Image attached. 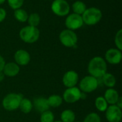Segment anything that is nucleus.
Returning <instances> with one entry per match:
<instances>
[{"label": "nucleus", "mask_w": 122, "mask_h": 122, "mask_svg": "<svg viewBox=\"0 0 122 122\" xmlns=\"http://www.w3.org/2000/svg\"><path fill=\"white\" fill-rule=\"evenodd\" d=\"M89 75L99 79L107 71V64L105 59L101 56H94L89 62L87 66Z\"/></svg>", "instance_id": "1"}, {"label": "nucleus", "mask_w": 122, "mask_h": 122, "mask_svg": "<svg viewBox=\"0 0 122 122\" xmlns=\"http://www.w3.org/2000/svg\"><path fill=\"white\" fill-rule=\"evenodd\" d=\"M102 12L97 7L87 8L81 15L84 24L88 26H94L100 22L102 19Z\"/></svg>", "instance_id": "2"}, {"label": "nucleus", "mask_w": 122, "mask_h": 122, "mask_svg": "<svg viewBox=\"0 0 122 122\" xmlns=\"http://www.w3.org/2000/svg\"><path fill=\"white\" fill-rule=\"evenodd\" d=\"M40 36V31L37 27L27 25L19 31V37L26 44H33L38 41Z\"/></svg>", "instance_id": "3"}, {"label": "nucleus", "mask_w": 122, "mask_h": 122, "mask_svg": "<svg viewBox=\"0 0 122 122\" xmlns=\"http://www.w3.org/2000/svg\"><path fill=\"white\" fill-rule=\"evenodd\" d=\"M21 94L9 93L4 97L2 100V106L4 109L8 112H13L19 109L20 102L23 99Z\"/></svg>", "instance_id": "4"}, {"label": "nucleus", "mask_w": 122, "mask_h": 122, "mask_svg": "<svg viewBox=\"0 0 122 122\" xmlns=\"http://www.w3.org/2000/svg\"><path fill=\"white\" fill-rule=\"evenodd\" d=\"M59 39L61 44L68 48L75 47L78 41V36L75 31L68 29H65L61 31Z\"/></svg>", "instance_id": "5"}, {"label": "nucleus", "mask_w": 122, "mask_h": 122, "mask_svg": "<svg viewBox=\"0 0 122 122\" xmlns=\"http://www.w3.org/2000/svg\"><path fill=\"white\" fill-rule=\"evenodd\" d=\"M79 89L81 92L85 94L91 93L94 92L99 86L98 79L89 75L84 76L80 81L79 84Z\"/></svg>", "instance_id": "6"}, {"label": "nucleus", "mask_w": 122, "mask_h": 122, "mask_svg": "<svg viewBox=\"0 0 122 122\" xmlns=\"http://www.w3.org/2000/svg\"><path fill=\"white\" fill-rule=\"evenodd\" d=\"M51 11L58 16H66L71 9V6L66 0H54L51 4Z\"/></svg>", "instance_id": "7"}, {"label": "nucleus", "mask_w": 122, "mask_h": 122, "mask_svg": "<svg viewBox=\"0 0 122 122\" xmlns=\"http://www.w3.org/2000/svg\"><path fill=\"white\" fill-rule=\"evenodd\" d=\"M84 25V21L81 15H79L74 13L69 14L65 19V26L66 29L75 31L79 29Z\"/></svg>", "instance_id": "8"}, {"label": "nucleus", "mask_w": 122, "mask_h": 122, "mask_svg": "<svg viewBox=\"0 0 122 122\" xmlns=\"http://www.w3.org/2000/svg\"><path fill=\"white\" fill-rule=\"evenodd\" d=\"M81 92L80 89L76 87H71V88H67L63 94V101H64L66 103L69 104H73L75 103L81 99Z\"/></svg>", "instance_id": "9"}, {"label": "nucleus", "mask_w": 122, "mask_h": 122, "mask_svg": "<svg viewBox=\"0 0 122 122\" xmlns=\"http://www.w3.org/2000/svg\"><path fill=\"white\" fill-rule=\"evenodd\" d=\"M105 116L109 122H120L122 119V109L117 105H110L105 111Z\"/></svg>", "instance_id": "10"}, {"label": "nucleus", "mask_w": 122, "mask_h": 122, "mask_svg": "<svg viewBox=\"0 0 122 122\" xmlns=\"http://www.w3.org/2000/svg\"><path fill=\"white\" fill-rule=\"evenodd\" d=\"M122 59V51L117 48H111L108 49L105 53V61L110 64L117 65L119 64Z\"/></svg>", "instance_id": "11"}, {"label": "nucleus", "mask_w": 122, "mask_h": 122, "mask_svg": "<svg viewBox=\"0 0 122 122\" xmlns=\"http://www.w3.org/2000/svg\"><path fill=\"white\" fill-rule=\"evenodd\" d=\"M79 82V74L74 70L67 71L62 77V83L66 88L76 86Z\"/></svg>", "instance_id": "12"}, {"label": "nucleus", "mask_w": 122, "mask_h": 122, "mask_svg": "<svg viewBox=\"0 0 122 122\" xmlns=\"http://www.w3.org/2000/svg\"><path fill=\"white\" fill-rule=\"evenodd\" d=\"M15 63L19 66H26L31 61L30 54L25 49L17 50L14 55Z\"/></svg>", "instance_id": "13"}, {"label": "nucleus", "mask_w": 122, "mask_h": 122, "mask_svg": "<svg viewBox=\"0 0 122 122\" xmlns=\"http://www.w3.org/2000/svg\"><path fill=\"white\" fill-rule=\"evenodd\" d=\"M32 104H33V108H34L35 110L40 114H41L45 111L49 110L50 108L47 102V99L42 97H39L34 99Z\"/></svg>", "instance_id": "14"}, {"label": "nucleus", "mask_w": 122, "mask_h": 122, "mask_svg": "<svg viewBox=\"0 0 122 122\" xmlns=\"http://www.w3.org/2000/svg\"><path fill=\"white\" fill-rule=\"evenodd\" d=\"M20 67L15 62H9L6 63L3 69L2 72L5 76L8 77H14L19 73Z\"/></svg>", "instance_id": "15"}, {"label": "nucleus", "mask_w": 122, "mask_h": 122, "mask_svg": "<svg viewBox=\"0 0 122 122\" xmlns=\"http://www.w3.org/2000/svg\"><path fill=\"white\" fill-rule=\"evenodd\" d=\"M119 97L120 96L119 94V92L113 88H109L108 89H107L104 95V98L105 99L108 104L110 105H115Z\"/></svg>", "instance_id": "16"}, {"label": "nucleus", "mask_w": 122, "mask_h": 122, "mask_svg": "<svg viewBox=\"0 0 122 122\" xmlns=\"http://www.w3.org/2000/svg\"><path fill=\"white\" fill-rule=\"evenodd\" d=\"M103 84L108 88H113L117 84L116 77L110 73H106L102 76Z\"/></svg>", "instance_id": "17"}, {"label": "nucleus", "mask_w": 122, "mask_h": 122, "mask_svg": "<svg viewBox=\"0 0 122 122\" xmlns=\"http://www.w3.org/2000/svg\"><path fill=\"white\" fill-rule=\"evenodd\" d=\"M19 109L20 111L24 114H29L31 112L33 109V104L32 102L27 99V98H23L20 102Z\"/></svg>", "instance_id": "18"}, {"label": "nucleus", "mask_w": 122, "mask_h": 122, "mask_svg": "<svg viewBox=\"0 0 122 122\" xmlns=\"http://www.w3.org/2000/svg\"><path fill=\"white\" fill-rule=\"evenodd\" d=\"M47 102L49 107L57 108L59 107L63 103V99L61 96L57 94H52L47 99Z\"/></svg>", "instance_id": "19"}, {"label": "nucleus", "mask_w": 122, "mask_h": 122, "mask_svg": "<svg viewBox=\"0 0 122 122\" xmlns=\"http://www.w3.org/2000/svg\"><path fill=\"white\" fill-rule=\"evenodd\" d=\"M71 9L73 11V13L79 14V15H82L83 13L85 11V10L87 9L86 5L84 2L82 1H74L72 5H71Z\"/></svg>", "instance_id": "20"}, {"label": "nucleus", "mask_w": 122, "mask_h": 122, "mask_svg": "<svg viewBox=\"0 0 122 122\" xmlns=\"http://www.w3.org/2000/svg\"><path fill=\"white\" fill-rule=\"evenodd\" d=\"M14 16L16 19V21L24 23L26 22L27 21L28 19V13L26 12V11L22 8H19L17 9L16 10H14Z\"/></svg>", "instance_id": "21"}, {"label": "nucleus", "mask_w": 122, "mask_h": 122, "mask_svg": "<svg viewBox=\"0 0 122 122\" xmlns=\"http://www.w3.org/2000/svg\"><path fill=\"white\" fill-rule=\"evenodd\" d=\"M75 119H76V114L71 109H65L61 114V122H74Z\"/></svg>", "instance_id": "22"}, {"label": "nucleus", "mask_w": 122, "mask_h": 122, "mask_svg": "<svg viewBox=\"0 0 122 122\" xmlns=\"http://www.w3.org/2000/svg\"><path fill=\"white\" fill-rule=\"evenodd\" d=\"M94 104H95V107L97 109L101 112H105L107 107H109V104L105 100V99L104 98V97H97V99H95Z\"/></svg>", "instance_id": "23"}, {"label": "nucleus", "mask_w": 122, "mask_h": 122, "mask_svg": "<svg viewBox=\"0 0 122 122\" xmlns=\"http://www.w3.org/2000/svg\"><path fill=\"white\" fill-rule=\"evenodd\" d=\"M26 21L28 22V25L37 27L39 25L40 21H41L40 15L38 13H35V12L31 13L30 14H29Z\"/></svg>", "instance_id": "24"}, {"label": "nucleus", "mask_w": 122, "mask_h": 122, "mask_svg": "<svg viewBox=\"0 0 122 122\" xmlns=\"http://www.w3.org/2000/svg\"><path fill=\"white\" fill-rule=\"evenodd\" d=\"M54 114L51 111L47 110L41 114L40 122H54Z\"/></svg>", "instance_id": "25"}, {"label": "nucleus", "mask_w": 122, "mask_h": 122, "mask_svg": "<svg viewBox=\"0 0 122 122\" xmlns=\"http://www.w3.org/2000/svg\"><path fill=\"white\" fill-rule=\"evenodd\" d=\"M9 6L13 10L21 8L24 3V0H6Z\"/></svg>", "instance_id": "26"}, {"label": "nucleus", "mask_w": 122, "mask_h": 122, "mask_svg": "<svg viewBox=\"0 0 122 122\" xmlns=\"http://www.w3.org/2000/svg\"><path fill=\"white\" fill-rule=\"evenodd\" d=\"M114 44L117 49L122 50V29H119L115 34L114 36Z\"/></svg>", "instance_id": "27"}, {"label": "nucleus", "mask_w": 122, "mask_h": 122, "mask_svg": "<svg viewBox=\"0 0 122 122\" xmlns=\"http://www.w3.org/2000/svg\"><path fill=\"white\" fill-rule=\"evenodd\" d=\"M83 122H102V120L98 114L92 112L86 115Z\"/></svg>", "instance_id": "28"}, {"label": "nucleus", "mask_w": 122, "mask_h": 122, "mask_svg": "<svg viewBox=\"0 0 122 122\" xmlns=\"http://www.w3.org/2000/svg\"><path fill=\"white\" fill-rule=\"evenodd\" d=\"M6 17V11L5 9L0 7V23L4 21Z\"/></svg>", "instance_id": "29"}, {"label": "nucleus", "mask_w": 122, "mask_h": 122, "mask_svg": "<svg viewBox=\"0 0 122 122\" xmlns=\"http://www.w3.org/2000/svg\"><path fill=\"white\" fill-rule=\"evenodd\" d=\"M5 64H6V62H5L4 57L1 55H0V72H1L3 71Z\"/></svg>", "instance_id": "30"}, {"label": "nucleus", "mask_w": 122, "mask_h": 122, "mask_svg": "<svg viewBox=\"0 0 122 122\" xmlns=\"http://www.w3.org/2000/svg\"><path fill=\"white\" fill-rule=\"evenodd\" d=\"M115 105H117L120 109H122V98L121 97H119V99H118V101H117V104Z\"/></svg>", "instance_id": "31"}, {"label": "nucleus", "mask_w": 122, "mask_h": 122, "mask_svg": "<svg viewBox=\"0 0 122 122\" xmlns=\"http://www.w3.org/2000/svg\"><path fill=\"white\" fill-rule=\"evenodd\" d=\"M4 78H5V75L4 74V73L2 71L0 72V82L2 81L4 79Z\"/></svg>", "instance_id": "32"}, {"label": "nucleus", "mask_w": 122, "mask_h": 122, "mask_svg": "<svg viewBox=\"0 0 122 122\" xmlns=\"http://www.w3.org/2000/svg\"><path fill=\"white\" fill-rule=\"evenodd\" d=\"M6 0H0V5H1V4H3L5 1H6Z\"/></svg>", "instance_id": "33"}, {"label": "nucleus", "mask_w": 122, "mask_h": 122, "mask_svg": "<svg viewBox=\"0 0 122 122\" xmlns=\"http://www.w3.org/2000/svg\"><path fill=\"white\" fill-rule=\"evenodd\" d=\"M54 122H61V121H54Z\"/></svg>", "instance_id": "34"}, {"label": "nucleus", "mask_w": 122, "mask_h": 122, "mask_svg": "<svg viewBox=\"0 0 122 122\" xmlns=\"http://www.w3.org/2000/svg\"><path fill=\"white\" fill-rule=\"evenodd\" d=\"M74 122H79V121H74Z\"/></svg>", "instance_id": "35"}]
</instances>
